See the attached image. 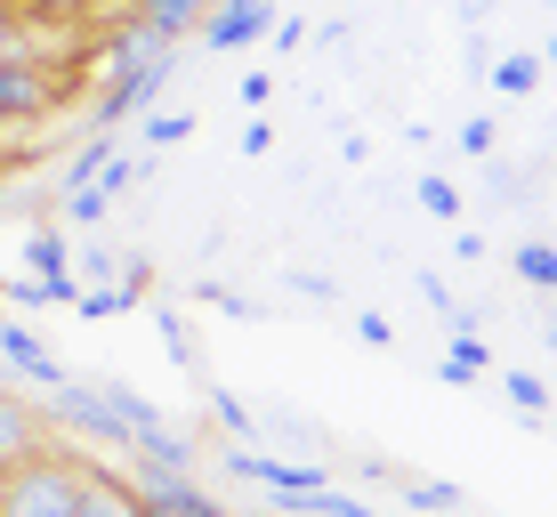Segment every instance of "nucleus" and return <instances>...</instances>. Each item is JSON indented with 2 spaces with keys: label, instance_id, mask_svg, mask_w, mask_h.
<instances>
[{
  "label": "nucleus",
  "instance_id": "obj_1",
  "mask_svg": "<svg viewBox=\"0 0 557 517\" xmlns=\"http://www.w3.org/2000/svg\"><path fill=\"white\" fill-rule=\"evenodd\" d=\"M82 502V461L57 445H33L25 461L0 469V517H73Z\"/></svg>",
  "mask_w": 557,
  "mask_h": 517
},
{
  "label": "nucleus",
  "instance_id": "obj_2",
  "mask_svg": "<svg viewBox=\"0 0 557 517\" xmlns=\"http://www.w3.org/2000/svg\"><path fill=\"white\" fill-rule=\"evenodd\" d=\"M41 396H49L41 420H57V429H65V436H82V445L129 453V436H138V429H129V420L98 396V389H89V380H57V389H41Z\"/></svg>",
  "mask_w": 557,
  "mask_h": 517
},
{
  "label": "nucleus",
  "instance_id": "obj_3",
  "mask_svg": "<svg viewBox=\"0 0 557 517\" xmlns=\"http://www.w3.org/2000/svg\"><path fill=\"white\" fill-rule=\"evenodd\" d=\"M129 485H138L146 517H235L219 493L195 485V469H153V461H129Z\"/></svg>",
  "mask_w": 557,
  "mask_h": 517
},
{
  "label": "nucleus",
  "instance_id": "obj_4",
  "mask_svg": "<svg viewBox=\"0 0 557 517\" xmlns=\"http://www.w3.org/2000/svg\"><path fill=\"white\" fill-rule=\"evenodd\" d=\"M170 73H178V49L170 57H153V65H129V73H106L98 82V106H89V122H106V130H122V122H138V113L170 89Z\"/></svg>",
  "mask_w": 557,
  "mask_h": 517
},
{
  "label": "nucleus",
  "instance_id": "obj_5",
  "mask_svg": "<svg viewBox=\"0 0 557 517\" xmlns=\"http://www.w3.org/2000/svg\"><path fill=\"white\" fill-rule=\"evenodd\" d=\"M57 98H65V82L49 73V57H9L0 65V130L41 122V113H57Z\"/></svg>",
  "mask_w": 557,
  "mask_h": 517
},
{
  "label": "nucleus",
  "instance_id": "obj_6",
  "mask_svg": "<svg viewBox=\"0 0 557 517\" xmlns=\"http://www.w3.org/2000/svg\"><path fill=\"white\" fill-rule=\"evenodd\" d=\"M267 25H275V0H210L195 41L202 49H251V41H267Z\"/></svg>",
  "mask_w": 557,
  "mask_h": 517
},
{
  "label": "nucleus",
  "instance_id": "obj_7",
  "mask_svg": "<svg viewBox=\"0 0 557 517\" xmlns=\"http://www.w3.org/2000/svg\"><path fill=\"white\" fill-rule=\"evenodd\" d=\"M0 364H9V372H25L33 389H57V380H73L65 356H57L49 340L33 332V323H0Z\"/></svg>",
  "mask_w": 557,
  "mask_h": 517
},
{
  "label": "nucleus",
  "instance_id": "obj_8",
  "mask_svg": "<svg viewBox=\"0 0 557 517\" xmlns=\"http://www.w3.org/2000/svg\"><path fill=\"white\" fill-rule=\"evenodd\" d=\"M33 445H49V420L33 396H16V380H0V461H25Z\"/></svg>",
  "mask_w": 557,
  "mask_h": 517
},
{
  "label": "nucleus",
  "instance_id": "obj_9",
  "mask_svg": "<svg viewBox=\"0 0 557 517\" xmlns=\"http://www.w3.org/2000/svg\"><path fill=\"white\" fill-rule=\"evenodd\" d=\"M73 517H146V502H138V485H129V477L82 461V502H73Z\"/></svg>",
  "mask_w": 557,
  "mask_h": 517
},
{
  "label": "nucleus",
  "instance_id": "obj_10",
  "mask_svg": "<svg viewBox=\"0 0 557 517\" xmlns=\"http://www.w3.org/2000/svg\"><path fill=\"white\" fill-rule=\"evenodd\" d=\"M25 267L41 283H57V292H82V275H73V243H65V226H33L25 235Z\"/></svg>",
  "mask_w": 557,
  "mask_h": 517
},
{
  "label": "nucleus",
  "instance_id": "obj_11",
  "mask_svg": "<svg viewBox=\"0 0 557 517\" xmlns=\"http://www.w3.org/2000/svg\"><path fill=\"white\" fill-rule=\"evenodd\" d=\"M129 461H153V469H195V436L170 429V420H146V429L129 436Z\"/></svg>",
  "mask_w": 557,
  "mask_h": 517
},
{
  "label": "nucleus",
  "instance_id": "obj_12",
  "mask_svg": "<svg viewBox=\"0 0 557 517\" xmlns=\"http://www.w3.org/2000/svg\"><path fill=\"white\" fill-rule=\"evenodd\" d=\"M153 57H170V41H153V33H146V16H138V9H122V25H113V41H106V73L153 65Z\"/></svg>",
  "mask_w": 557,
  "mask_h": 517
},
{
  "label": "nucleus",
  "instance_id": "obj_13",
  "mask_svg": "<svg viewBox=\"0 0 557 517\" xmlns=\"http://www.w3.org/2000/svg\"><path fill=\"white\" fill-rule=\"evenodd\" d=\"M202 9H210V0H138L146 33H153V41H170V49H186V41H195Z\"/></svg>",
  "mask_w": 557,
  "mask_h": 517
},
{
  "label": "nucleus",
  "instance_id": "obj_14",
  "mask_svg": "<svg viewBox=\"0 0 557 517\" xmlns=\"http://www.w3.org/2000/svg\"><path fill=\"white\" fill-rule=\"evenodd\" d=\"M113 146H122V130L89 122V138H82V146H73V155H65V170H57V195H73V186H89V179H98V162L113 155Z\"/></svg>",
  "mask_w": 557,
  "mask_h": 517
},
{
  "label": "nucleus",
  "instance_id": "obj_15",
  "mask_svg": "<svg viewBox=\"0 0 557 517\" xmlns=\"http://www.w3.org/2000/svg\"><path fill=\"white\" fill-rule=\"evenodd\" d=\"M436 372H445V389H469V380L493 372V348L476 340V323H469V332H453V348H445V364H436Z\"/></svg>",
  "mask_w": 557,
  "mask_h": 517
},
{
  "label": "nucleus",
  "instance_id": "obj_16",
  "mask_svg": "<svg viewBox=\"0 0 557 517\" xmlns=\"http://www.w3.org/2000/svg\"><path fill=\"white\" fill-rule=\"evenodd\" d=\"M493 98H533V89H542V57L533 49H509V57H493Z\"/></svg>",
  "mask_w": 557,
  "mask_h": 517
},
{
  "label": "nucleus",
  "instance_id": "obj_17",
  "mask_svg": "<svg viewBox=\"0 0 557 517\" xmlns=\"http://www.w3.org/2000/svg\"><path fill=\"white\" fill-rule=\"evenodd\" d=\"M153 332H162V356H170V364L202 372V340H195V323H186L178 308H153Z\"/></svg>",
  "mask_w": 557,
  "mask_h": 517
},
{
  "label": "nucleus",
  "instance_id": "obj_18",
  "mask_svg": "<svg viewBox=\"0 0 557 517\" xmlns=\"http://www.w3.org/2000/svg\"><path fill=\"white\" fill-rule=\"evenodd\" d=\"M89 389H98V396H106V405H113V413H122V420H129V429H146V420H170L162 405H146V396H138V389H129V380H89Z\"/></svg>",
  "mask_w": 557,
  "mask_h": 517
},
{
  "label": "nucleus",
  "instance_id": "obj_19",
  "mask_svg": "<svg viewBox=\"0 0 557 517\" xmlns=\"http://www.w3.org/2000/svg\"><path fill=\"white\" fill-rule=\"evenodd\" d=\"M412 202H420V210H429V219H436V226H453V219H460V186L445 179V170H429V179H420V186H412Z\"/></svg>",
  "mask_w": 557,
  "mask_h": 517
},
{
  "label": "nucleus",
  "instance_id": "obj_20",
  "mask_svg": "<svg viewBox=\"0 0 557 517\" xmlns=\"http://www.w3.org/2000/svg\"><path fill=\"white\" fill-rule=\"evenodd\" d=\"M517 283H533V292H549V283H557V251H549L542 235L517 243Z\"/></svg>",
  "mask_w": 557,
  "mask_h": 517
},
{
  "label": "nucleus",
  "instance_id": "obj_21",
  "mask_svg": "<svg viewBox=\"0 0 557 517\" xmlns=\"http://www.w3.org/2000/svg\"><path fill=\"white\" fill-rule=\"evenodd\" d=\"M396 485H405V502H412V509H429V517H436V509H460V502H469L460 485H436V477H396Z\"/></svg>",
  "mask_w": 557,
  "mask_h": 517
},
{
  "label": "nucleus",
  "instance_id": "obj_22",
  "mask_svg": "<svg viewBox=\"0 0 557 517\" xmlns=\"http://www.w3.org/2000/svg\"><path fill=\"white\" fill-rule=\"evenodd\" d=\"M138 130H146V146H186V138H195V113H170V106L153 113V106H146Z\"/></svg>",
  "mask_w": 557,
  "mask_h": 517
},
{
  "label": "nucleus",
  "instance_id": "obj_23",
  "mask_svg": "<svg viewBox=\"0 0 557 517\" xmlns=\"http://www.w3.org/2000/svg\"><path fill=\"white\" fill-rule=\"evenodd\" d=\"M210 413H219V420H226V429H235V436H251V445H259V413L243 405L235 389H210Z\"/></svg>",
  "mask_w": 557,
  "mask_h": 517
},
{
  "label": "nucleus",
  "instance_id": "obj_24",
  "mask_svg": "<svg viewBox=\"0 0 557 517\" xmlns=\"http://www.w3.org/2000/svg\"><path fill=\"white\" fill-rule=\"evenodd\" d=\"M509 405L542 420V413H549V380H542V372H509Z\"/></svg>",
  "mask_w": 557,
  "mask_h": 517
},
{
  "label": "nucleus",
  "instance_id": "obj_25",
  "mask_svg": "<svg viewBox=\"0 0 557 517\" xmlns=\"http://www.w3.org/2000/svg\"><path fill=\"white\" fill-rule=\"evenodd\" d=\"M9 57H41L33 49V33H25V16L9 9V0H0V65H9Z\"/></svg>",
  "mask_w": 557,
  "mask_h": 517
},
{
  "label": "nucleus",
  "instance_id": "obj_26",
  "mask_svg": "<svg viewBox=\"0 0 557 517\" xmlns=\"http://www.w3.org/2000/svg\"><path fill=\"white\" fill-rule=\"evenodd\" d=\"M106 210H113V202L98 195V186H73V195H65V219H73V226H98Z\"/></svg>",
  "mask_w": 557,
  "mask_h": 517
},
{
  "label": "nucleus",
  "instance_id": "obj_27",
  "mask_svg": "<svg viewBox=\"0 0 557 517\" xmlns=\"http://www.w3.org/2000/svg\"><path fill=\"white\" fill-rule=\"evenodd\" d=\"M493 146H502V122H493V113L460 122V155H493Z\"/></svg>",
  "mask_w": 557,
  "mask_h": 517
},
{
  "label": "nucleus",
  "instance_id": "obj_28",
  "mask_svg": "<svg viewBox=\"0 0 557 517\" xmlns=\"http://www.w3.org/2000/svg\"><path fill=\"white\" fill-rule=\"evenodd\" d=\"M235 146H243V162H259L267 146H275V122H267V113H243V138Z\"/></svg>",
  "mask_w": 557,
  "mask_h": 517
},
{
  "label": "nucleus",
  "instance_id": "obj_29",
  "mask_svg": "<svg viewBox=\"0 0 557 517\" xmlns=\"http://www.w3.org/2000/svg\"><path fill=\"white\" fill-rule=\"evenodd\" d=\"M356 340H363V348H380V356H388V348H396V323L380 316V308H363V316H356Z\"/></svg>",
  "mask_w": 557,
  "mask_h": 517
},
{
  "label": "nucleus",
  "instance_id": "obj_30",
  "mask_svg": "<svg viewBox=\"0 0 557 517\" xmlns=\"http://www.w3.org/2000/svg\"><path fill=\"white\" fill-rule=\"evenodd\" d=\"M235 98H243V113H267V98H275V73H243Z\"/></svg>",
  "mask_w": 557,
  "mask_h": 517
},
{
  "label": "nucleus",
  "instance_id": "obj_31",
  "mask_svg": "<svg viewBox=\"0 0 557 517\" xmlns=\"http://www.w3.org/2000/svg\"><path fill=\"white\" fill-rule=\"evenodd\" d=\"M202 308H226V316H259V308H243V299L226 292V283H202Z\"/></svg>",
  "mask_w": 557,
  "mask_h": 517
},
{
  "label": "nucleus",
  "instance_id": "obj_32",
  "mask_svg": "<svg viewBox=\"0 0 557 517\" xmlns=\"http://www.w3.org/2000/svg\"><path fill=\"white\" fill-rule=\"evenodd\" d=\"M292 292H307V299H332V275H307V267H292Z\"/></svg>",
  "mask_w": 557,
  "mask_h": 517
},
{
  "label": "nucleus",
  "instance_id": "obj_33",
  "mask_svg": "<svg viewBox=\"0 0 557 517\" xmlns=\"http://www.w3.org/2000/svg\"><path fill=\"white\" fill-rule=\"evenodd\" d=\"M493 9H502V0H460V25H469V33H476V25H485V16H493Z\"/></svg>",
  "mask_w": 557,
  "mask_h": 517
},
{
  "label": "nucleus",
  "instance_id": "obj_34",
  "mask_svg": "<svg viewBox=\"0 0 557 517\" xmlns=\"http://www.w3.org/2000/svg\"><path fill=\"white\" fill-rule=\"evenodd\" d=\"M275 517H315V509H283V502H275Z\"/></svg>",
  "mask_w": 557,
  "mask_h": 517
},
{
  "label": "nucleus",
  "instance_id": "obj_35",
  "mask_svg": "<svg viewBox=\"0 0 557 517\" xmlns=\"http://www.w3.org/2000/svg\"><path fill=\"white\" fill-rule=\"evenodd\" d=\"M0 380H16V372H9V364H0Z\"/></svg>",
  "mask_w": 557,
  "mask_h": 517
},
{
  "label": "nucleus",
  "instance_id": "obj_36",
  "mask_svg": "<svg viewBox=\"0 0 557 517\" xmlns=\"http://www.w3.org/2000/svg\"><path fill=\"white\" fill-rule=\"evenodd\" d=\"M0 469H9V461H0Z\"/></svg>",
  "mask_w": 557,
  "mask_h": 517
}]
</instances>
